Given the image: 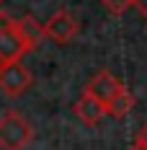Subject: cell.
<instances>
[{"instance_id":"obj_1","label":"cell","mask_w":147,"mask_h":150,"mask_svg":"<svg viewBox=\"0 0 147 150\" xmlns=\"http://www.w3.org/2000/svg\"><path fill=\"white\" fill-rule=\"evenodd\" d=\"M34 140L31 122L18 111H5L0 117V150H23Z\"/></svg>"},{"instance_id":"obj_2","label":"cell","mask_w":147,"mask_h":150,"mask_svg":"<svg viewBox=\"0 0 147 150\" xmlns=\"http://www.w3.org/2000/svg\"><path fill=\"white\" fill-rule=\"evenodd\" d=\"M34 83L31 70L23 65V60H13V62H3L0 65V91L11 98L23 96Z\"/></svg>"},{"instance_id":"obj_3","label":"cell","mask_w":147,"mask_h":150,"mask_svg":"<svg viewBox=\"0 0 147 150\" xmlns=\"http://www.w3.org/2000/svg\"><path fill=\"white\" fill-rule=\"evenodd\" d=\"M77 31H80V23H77V18H75L70 11H57V13H52V18L44 23V36H49L52 42H57V44H67V42H72L75 36H77Z\"/></svg>"},{"instance_id":"obj_4","label":"cell","mask_w":147,"mask_h":150,"mask_svg":"<svg viewBox=\"0 0 147 150\" xmlns=\"http://www.w3.org/2000/svg\"><path fill=\"white\" fill-rule=\"evenodd\" d=\"M11 29H13V34L18 36V42L26 52L39 49L41 42H44V23H39L31 13L21 16V18H11Z\"/></svg>"},{"instance_id":"obj_5","label":"cell","mask_w":147,"mask_h":150,"mask_svg":"<svg viewBox=\"0 0 147 150\" xmlns=\"http://www.w3.org/2000/svg\"><path fill=\"white\" fill-rule=\"evenodd\" d=\"M119 88H121V80H119L114 73H108V70H98V73L88 80L85 93H90L93 98H98V101L106 106L111 98H114V96H116Z\"/></svg>"},{"instance_id":"obj_6","label":"cell","mask_w":147,"mask_h":150,"mask_svg":"<svg viewBox=\"0 0 147 150\" xmlns=\"http://www.w3.org/2000/svg\"><path fill=\"white\" fill-rule=\"evenodd\" d=\"M75 114H77V119L85 122V124H98V122L106 117V106L98 101V98H93L90 93H80V98L75 101Z\"/></svg>"},{"instance_id":"obj_7","label":"cell","mask_w":147,"mask_h":150,"mask_svg":"<svg viewBox=\"0 0 147 150\" xmlns=\"http://www.w3.org/2000/svg\"><path fill=\"white\" fill-rule=\"evenodd\" d=\"M23 54H26V49L21 47L18 36L13 34L11 23H8V26H5V31L0 34V65H3V62H13V60H21Z\"/></svg>"},{"instance_id":"obj_8","label":"cell","mask_w":147,"mask_h":150,"mask_svg":"<svg viewBox=\"0 0 147 150\" xmlns=\"http://www.w3.org/2000/svg\"><path fill=\"white\" fill-rule=\"evenodd\" d=\"M132 109H134V93L127 88V86H121V88L116 91V96L106 104V114L114 117V119H124Z\"/></svg>"},{"instance_id":"obj_9","label":"cell","mask_w":147,"mask_h":150,"mask_svg":"<svg viewBox=\"0 0 147 150\" xmlns=\"http://www.w3.org/2000/svg\"><path fill=\"white\" fill-rule=\"evenodd\" d=\"M103 5H106V11L111 16H121L127 13V8H132V0H101Z\"/></svg>"},{"instance_id":"obj_10","label":"cell","mask_w":147,"mask_h":150,"mask_svg":"<svg viewBox=\"0 0 147 150\" xmlns=\"http://www.w3.org/2000/svg\"><path fill=\"white\" fill-rule=\"evenodd\" d=\"M137 142H139V145H145V148H147V122L142 124V129L137 132Z\"/></svg>"},{"instance_id":"obj_11","label":"cell","mask_w":147,"mask_h":150,"mask_svg":"<svg viewBox=\"0 0 147 150\" xmlns=\"http://www.w3.org/2000/svg\"><path fill=\"white\" fill-rule=\"evenodd\" d=\"M132 5H134V8H137V11H139V13L147 18V0H132Z\"/></svg>"},{"instance_id":"obj_12","label":"cell","mask_w":147,"mask_h":150,"mask_svg":"<svg viewBox=\"0 0 147 150\" xmlns=\"http://www.w3.org/2000/svg\"><path fill=\"white\" fill-rule=\"evenodd\" d=\"M8 23H11V16H8V13H3V11H0V34L5 31V26H8Z\"/></svg>"},{"instance_id":"obj_13","label":"cell","mask_w":147,"mask_h":150,"mask_svg":"<svg viewBox=\"0 0 147 150\" xmlns=\"http://www.w3.org/2000/svg\"><path fill=\"white\" fill-rule=\"evenodd\" d=\"M129 150H147V148H145V145H139V142H134V145H132Z\"/></svg>"},{"instance_id":"obj_14","label":"cell","mask_w":147,"mask_h":150,"mask_svg":"<svg viewBox=\"0 0 147 150\" xmlns=\"http://www.w3.org/2000/svg\"><path fill=\"white\" fill-rule=\"evenodd\" d=\"M0 3H3V0H0Z\"/></svg>"}]
</instances>
